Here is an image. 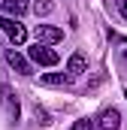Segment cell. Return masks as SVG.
Here are the masks:
<instances>
[{
  "instance_id": "6da1fadb",
  "label": "cell",
  "mask_w": 127,
  "mask_h": 130,
  "mask_svg": "<svg viewBox=\"0 0 127 130\" xmlns=\"http://www.w3.org/2000/svg\"><path fill=\"white\" fill-rule=\"evenodd\" d=\"M0 30L9 36L12 45H24V42H27V30H24V24H21L18 18H12V15H0Z\"/></svg>"
},
{
  "instance_id": "7a4b0ae2",
  "label": "cell",
  "mask_w": 127,
  "mask_h": 130,
  "mask_svg": "<svg viewBox=\"0 0 127 130\" xmlns=\"http://www.w3.org/2000/svg\"><path fill=\"white\" fill-rule=\"evenodd\" d=\"M27 58H30L33 64H39V67H55L58 61H61L58 52L49 48V45H42V42H33L30 48H27Z\"/></svg>"
},
{
  "instance_id": "3957f363",
  "label": "cell",
  "mask_w": 127,
  "mask_h": 130,
  "mask_svg": "<svg viewBox=\"0 0 127 130\" xmlns=\"http://www.w3.org/2000/svg\"><path fill=\"white\" fill-rule=\"evenodd\" d=\"M33 36H36V42H42V45H55V42L64 39V30L55 27V24H36Z\"/></svg>"
},
{
  "instance_id": "277c9868",
  "label": "cell",
  "mask_w": 127,
  "mask_h": 130,
  "mask_svg": "<svg viewBox=\"0 0 127 130\" xmlns=\"http://www.w3.org/2000/svg\"><path fill=\"white\" fill-rule=\"evenodd\" d=\"M0 100H3V109H6L9 121H18L21 109H18V97H15V91H12L9 85H3V88H0Z\"/></svg>"
},
{
  "instance_id": "5b68a950",
  "label": "cell",
  "mask_w": 127,
  "mask_h": 130,
  "mask_svg": "<svg viewBox=\"0 0 127 130\" xmlns=\"http://www.w3.org/2000/svg\"><path fill=\"white\" fill-rule=\"evenodd\" d=\"M6 64L12 67L15 73H21V76H30V61L21 52H15V48H6Z\"/></svg>"
},
{
  "instance_id": "8992f818",
  "label": "cell",
  "mask_w": 127,
  "mask_h": 130,
  "mask_svg": "<svg viewBox=\"0 0 127 130\" xmlns=\"http://www.w3.org/2000/svg\"><path fill=\"white\" fill-rule=\"evenodd\" d=\"M121 127V112L118 109H106L97 121V130H118Z\"/></svg>"
},
{
  "instance_id": "52a82bcc",
  "label": "cell",
  "mask_w": 127,
  "mask_h": 130,
  "mask_svg": "<svg viewBox=\"0 0 127 130\" xmlns=\"http://www.w3.org/2000/svg\"><path fill=\"white\" fill-rule=\"evenodd\" d=\"M85 70H88V58H85L82 52H73V55H70V61H67V73L76 79V76H82Z\"/></svg>"
},
{
  "instance_id": "ba28073f",
  "label": "cell",
  "mask_w": 127,
  "mask_h": 130,
  "mask_svg": "<svg viewBox=\"0 0 127 130\" xmlns=\"http://www.w3.org/2000/svg\"><path fill=\"white\" fill-rule=\"evenodd\" d=\"M30 9L27 0H3V15H12V18H21L24 12Z\"/></svg>"
},
{
  "instance_id": "9c48e42d",
  "label": "cell",
  "mask_w": 127,
  "mask_h": 130,
  "mask_svg": "<svg viewBox=\"0 0 127 130\" xmlns=\"http://www.w3.org/2000/svg\"><path fill=\"white\" fill-rule=\"evenodd\" d=\"M73 76L70 73H45L42 76V85H52V88H58V85H67Z\"/></svg>"
},
{
  "instance_id": "30bf717a",
  "label": "cell",
  "mask_w": 127,
  "mask_h": 130,
  "mask_svg": "<svg viewBox=\"0 0 127 130\" xmlns=\"http://www.w3.org/2000/svg\"><path fill=\"white\" fill-rule=\"evenodd\" d=\"M30 9H33L36 18H39V15H52V12H55V3H52V0H36Z\"/></svg>"
},
{
  "instance_id": "8fae6325",
  "label": "cell",
  "mask_w": 127,
  "mask_h": 130,
  "mask_svg": "<svg viewBox=\"0 0 127 130\" xmlns=\"http://www.w3.org/2000/svg\"><path fill=\"white\" fill-rule=\"evenodd\" d=\"M70 130H94V124H91V118H79V121H73Z\"/></svg>"
},
{
  "instance_id": "7c38bea8",
  "label": "cell",
  "mask_w": 127,
  "mask_h": 130,
  "mask_svg": "<svg viewBox=\"0 0 127 130\" xmlns=\"http://www.w3.org/2000/svg\"><path fill=\"white\" fill-rule=\"evenodd\" d=\"M118 9H121V15L127 18V0H118Z\"/></svg>"
}]
</instances>
